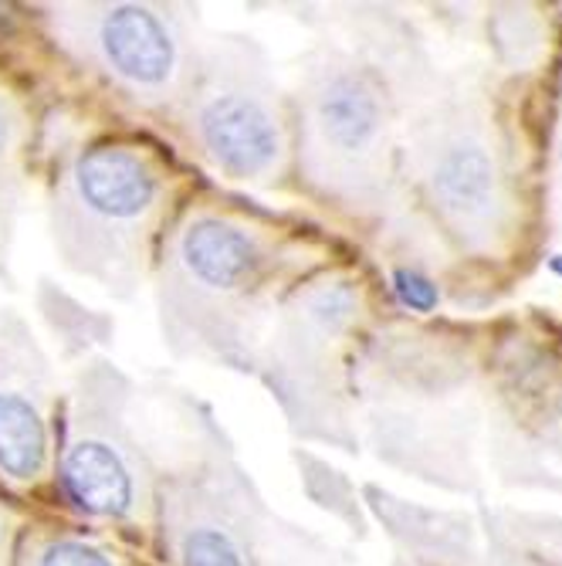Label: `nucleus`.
Segmentation results:
<instances>
[{
	"mask_svg": "<svg viewBox=\"0 0 562 566\" xmlns=\"http://www.w3.org/2000/svg\"><path fill=\"white\" fill-rule=\"evenodd\" d=\"M18 139H21V116H18V106L11 102L8 92H0V174L8 170L14 149H18Z\"/></svg>",
	"mask_w": 562,
	"mask_h": 566,
	"instance_id": "12",
	"label": "nucleus"
},
{
	"mask_svg": "<svg viewBox=\"0 0 562 566\" xmlns=\"http://www.w3.org/2000/svg\"><path fill=\"white\" fill-rule=\"evenodd\" d=\"M549 269H552V272H555V275L562 279V254H555V259L549 262Z\"/></svg>",
	"mask_w": 562,
	"mask_h": 566,
	"instance_id": "13",
	"label": "nucleus"
},
{
	"mask_svg": "<svg viewBox=\"0 0 562 566\" xmlns=\"http://www.w3.org/2000/svg\"><path fill=\"white\" fill-rule=\"evenodd\" d=\"M434 193L441 208L457 221L485 218L498 200V177L495 164L478 143H454L441 153L434 167Z\"/></svg>",
	"mask_w": 562,
	"mask_h": 566,
	"instance_id": "7",
	"label": "nucleus"
},
{
	"mask_svg": "<svg viewBox=\"0 0 562 566\" xmlns=\"http://www.w3.org/2000/svg\"><path fill=\"white\" fill-rule=\"evenodd\" d=\"M163 203V174L149 153L106 143L78 153L59 193V238L68 262L113 282L142 251Z\"/></svg>",
	"mask_w": 562,
	"mask_h": 566,
	"instance_id": "1",
	"label": "nucleus"
},
{
	"mask_svg": "<svg viewBox=\"0 0 562 566\" xmlns=\"http://www.w3.org/2000/svg\"><path fill=\"white\" fill-rule=\"evenodd\" d=\"M383 92L363 69H326L305 95V136L329 164L363 160L383 133Z\"/></svg>",
	"mask_w": 562,
	"mask_h": 566,
	"instance_id": "5",
	"label": "nucleus"
},
{
	"mask_svg": "<svg viewBox=\"0 0 562 566\" xmlns=\"http://www.w3.org/2000/svg\"><path fill=\"white\" fill-rule=\"evenodd\" d=\"M34 566H116V559L85 539H51L38 549Z\"/></svg>",
	"mask_w": 562,
	"mask_h": 566,
	"instance_id": "10",
	"label": "nucleus"
},
{
	"mask_svg": "<svg viewBox=\"0 0 562 566\" xmlns=\"http://www.w3.org/2000/svg\"><path fill=\"white\" fill-rule=\"evenodd\" d=\"M180 566H247V553L227 526L197 520L180 533Z\"/></svg>",
	"mask_w": 562,
	"mask_h": 566,
	"instance_id": "9",
	"label": "nucleus"
},
{
	"mask_svg": "<svg viewBox=\"0 0 562 566\" xmlns=\"http://www.w3.org/2000/svg\"><path fill=\"white\" fill-rule=\"evenodd\" d=\"M68 28L85 55L132 95L170 98L180 92L187 51L170 14L146 4H98L78 8Z\"/></svg>",
	"mask_w": 562,
	"mask_h": 566,
	"instance_id": "3",
	"label": "nucleus"
},
{
	"mask_svg": "<svg viewBox=\"0 0 562 566\" xmlns=\"http://www.w3.org/2000/svg\"><path fill=\"white\" fill-rule=\"evenodd\" d=\"M62 485L88 516L123 520L136 509V472L106 438H82L62 461Z\"/></svg>",
	"mask_w": 562,
	"mask_h": 566,
	"instance_id": "6",
	"label": "nucleus"
},
{
	"mask_svg": "<svg viewBox=\"0 0 562 566\" xmlns=\"http://www.w3.org/2000/svg\"><path fill=\"white\" fill-rule=\"evenodd\" d=\"M268 238L227 214H193L173 244V289L177 298L193 295L197 305L227 313L231 302H244L262 285L268 269Z\"/></svg>",
	"mask_w": 562,
	"mask_h": 566,
	"instance_id": "4",
	"label": "nucleus"
},
{
	"mask_svg": "<svg viewBox=\"0 0 562 566\" xmlns=\"http://www.w3.org/2000/svg\"><path fill=\"white\" fill-rule=\"evenodd\" d=\"M44 465L47 424L38 400L18 384H0V472L14 482H34Z\"/></svg>",
	"mask_w": 562,
	"mask_h": 566,
	"instance_id": "8",
	"label": "nucleus"
},
{
	"mask_svg": "<svg viewBox=\"0 0 562 566\" xmlns=\"http://www.w3.org/2000/svg\"><path fill=\"white\" fill-rule=\"evenodd\" d=\"M393 289H396L400 302H403L406 308H414V313H434L437 302H441L437 285H434L427 275L411 272V269H400V272L393 275Z\"/></svg>",
	"mask_w": 562,
	"mask_h": 566,
	"instance_id": "11",
	"label": "nucleus"
},
{
	"mask_svg": "<svg viewBox=\"0 0 562 566\" xmlns=\"http://www.w3.org/2000/svg\"><path fill=\"white\" fill-rule=\"evenodd\" d=\"M193 136L203 157L231 180H272L285 160V126L275 98L247 65L211 72L193 102Z\"/></svg>",
	"mask_w": 562,
	"mask_h": 566,
	"instance_id": "2",
	"label": "nucleus"
}]
</instances>
